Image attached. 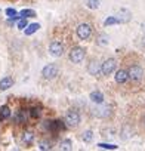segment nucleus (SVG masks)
Instances as JSON below:
<instances>
[{
	"label": "nucleus",
	"mask_w": 145,
	"mask_h": 151,
	"mask_svg": "<svg viewBox=\"0 0 145 151\" xmlns=\"http://www.w3.org/2000/svg\"><path fill=\"white\" fill-rule=\"evenodd\" d=\"M40 28V25L39 24H31V25H27L25 27V36H31V34H34L37 30Z\"/></svg>",
	"instance_id": "2eb2a0df"
},
{
	"label": "nucleus",
	"mask_w": 145,
	"mask_h": 151,
	"mask_svg": "<svg viewBox=\"0 0 145 151\" xmlns=\"http://www.w3.org/2000/svg\"><path fill=\"white\" fill-rule=\"evenodd\" d=\"M21 141H22L24 145L30 147V145L34 142V133H33L31 130H25V132L22 133V136H21Z\"/></svg>",
	"instance_id": "9d476101"
},
{
	"label": "nucleus",
	"mask_w": 145,
	"mask_h": 151,
	"mask_svg": "<svg viewBox=\"0 0 145 151\" xmlns=\"http://www.w3.org/2000/svg\"><path fill=\"white\" fill-rule=\"evenodd\" d=\"M108 36L107 34H104V33H101V34H98V37H96V43L99 45V46H107L108 45Z\"/></svg>",
	"instance_id": "4468645a"
},
{
	"label": "nucleus",
	"mask_w": 145,
	"mask_h": 151,
	"mask_svg": "<svg viewBox=\"0 0 145 151\" xmlns=\"http://www.w3.org/2000/svg\"><path fill=\"white\" fill-rule=\"evenodd\" d=\"M88 71H89V74L90 76H99V73H101V64L96 61V59H90V62L88 64Z\"/></svg>",
	"instance_id": "6e6552de"
},
{
	"label": "nucleus",
	"mask_w": 145,
	"mask_h": 151,
	"mask_svg": "<svg viewBox=\"0 0 145 151\" xmlns=\"http://www.w3.org/2000/svg\"><path fill=\"white\" fill-rule=\"evenodd\" d=\"M9 117H11V108L8 105H2V107H0V119L6 120Z\"/></svg>",
	"instance_id": "ddd939ff"
},
{
	"label": "nucleus",
	"mask_w": 145,
	"mask_h": 151,
	"mask_svg": "<svg viewBox=\"0 0 145 151\" xmlns=\"http://www.w3.org/2000/svg\"><path fill=\"white\" fill-rule=\"evenodd\" d=\"M85 56H86V50L83 47H80V46L72 47L70 50V53H68V58H70V61L72 64H80L85 59Z\"/></svg>",
	"instance_id": "7ed1b4c3"
},
{
	"label": "nucleus",
	"mask_w": 145,
	"mask_h": 151,
	"mask_svg": "<svg viewBox=\"0 0 145 151\" xmlns=\"http://www.w3.org/2000/svg\"><path fill=\"white\" fill-rule=\"evenodd\" d=\"M49 52H50L52 56L59 58V56L64 55V45H62L61 42H58V40H53V42L49 45Z\"/></svg>",
	"instance_id": "0eeeda50"
},
{
	"label": "nucleus",
	"mask_w": 145,
	"mask_h": 151,
	"mask_svg": "<svg viewBox=\"0 0 145 151\" xmlns=\"http://www.w3.org/2000/svg\"><path fill=\"white\" fill-rule=\"evenodd\" d=\"M116 82L118 83V85H123V83H126L129 79H127V71L126 70H123V68H120V70H117L116 71Z\"/></svg>",
	"instance_id": "1a4fd4ad"
},
{
	"label": "nucleus",
	"mask_w": 145,
	"mask_h": 151,
	"mask_svg": "<svg viewBox=\"0 0 145 151\" xmlns=\"http://www.w3.org/2000/svg\"><path fill=\"white\" fill-rule=\"evenodd\" d=\"M127 79L132 80L133 83H139L144 79V68L138 64H133L127 70Z\"/></svg>",
	"instance_id": "f03ea898"
},
{
	"label": "nucleus",
	"mask_w": 145,
	"mask_h": 151,
	"mask_svg": "<svg viewBox=\"0 0 145 151\" xmlns=\"http://www.w3.org/2000/svg\"><path fill=\"white\" fill-rule=\"evenodd\" d=\"M64 124L68 129H76L80 124V114L76 110H68L64 119Z\"/></svg>",
	"instance_id": "f257e3e1"
},
{
	"label": "nucleus",
	"mask_w": 145,
	"mask_h": 151,
	"mask_svg": "<svg viewBox=\"0 0 145 151\" xmlns=\"http://www.w3.org/2000/svg\"><path fill=\"white\" fill-rule=\"evenodd\" d=\"M27 25H28V24H27V18H21L19 22H18V28H19V30H24Z\"/></svg>",
	"instance_id": "393cba45"
},
{
	"label": "nucleus",
	"mask_w": 145,
	"mask_h": 151,
	"mask_svg": "<svg viewBox=\"0 0 145 151\" xmlns=\"http://www.w3.org/2000/svg\"><path fill=\"white\" fill-rule=\"evenodd\" d=\"M12 86H14V79L11 76H6V77H3L0 80V91H8Z\"/></svg>",
	"instance_id": "9b49d317"
},
{
	"label": "nucleus",
	"mask_w": 145,
	"mask_h": 151,
	"mask_svg": "<svg viewBox=\"0 0 145 151\" xmlns=\"http://www.w3.org/2000/svg\"><path fill=\"white\" fill-rule=\"evenodd\" d=\"M40 114H42L40 108H37V107L30 108V117H33V119H39V117H40Z\"/></svg>",
	"instance_id": "aec40b11"
},
{
	"label": "nucleus",
	"mask_w": 145,
	"mask_h": 151,
	"mask_svg": "<svg viewBox=\"0 0 145 151\" xmlns=\"http://www.w3.org/2000/svg\"><path fill=\"white\" fill-rule=\"evenodd\" d=\"M117 22H118V21H117V18H116V17H110V18H107V19H105V22H104V24H105V27H108V25H113V24H117Z\"/></svg>",
	"instance_id": "5701e85b"
},
{
	"label": "nucleus",
	"mask_w": 145,
	"mask_h": 151,
	"mask_svg": "<svg viewBox=\"0 0 145 151\" xmlns=\"http://www.w3.org/2000/svg\"><path fill=\"white\" fill-rule=\"evenodd\" d=\"M116 68H117V61L114 58H108L101 64V73L104 76H110L111 73L116 71Z\"/></svg>",
	"instance_id": "39448f33"
},
{
	"label": "nucleus",
	"mask_w": 145,
	"mask_h": 151,
	"mask_svg": "<svg viewBox=\"0 0 145 151\" xmlns=\"http://www.w3.org/2000/svg\"><path fill=\"white\" fill-rule=\"evenodd\" d=\"M82 139H83L85 142H92V141H93V132H92V130H86V132H83Z\"/></svg>",
	"instance_id": "a211bd4d"
},
{
	"label": "nucleus",
	"mask_w": 145,
	"mask_h": 151,
	"mask_svg": "<svg viewBox=\"0 0 145 151\" xmlns=\"http://www.w3.org/2000/svg\"><path fill=\"white\" fill-rule=\"evenodd\" d=\"M25 120H27V117H25V111H24V110L18 111V114H17V122H18V123H25Z\"/></svg>",
	"instance_id": "412c9836"
},
{
	"label": "nucleus",
	"mask_w": 145,
	"mask_h": 151,
	"mask_svg": "<svg viewBox=\"0 0 145 151\" xmlns=\"http://www.w3.org/2000/svg\"><path fill=\"white\" fill-rule=\"evenodd\" d=\"M144 126H145V117H144Z\"/></svg>",
	"instance_id": "bb28decb"
},
{
	"label": "nucleus",
	"mask_w": 145,
	"mask_h": 151,
	"mask_svg": "<svg viewBox=\"0 0 145 151\" xmlns=\"http://www.w3.org/2000/svg\"><path fill=\"white\" fill-rule=\"evenodd\" d=\"M71 147H72V142H71L70 139H64V141H61V144H59V148H61V150H71Z\"/></svg>",
	"instance_id": "6ab92c4d"
},
{
	"label": "nucleus",
	"mask_w": 145,
	"mask_h": 151,
	"mask_svg": "<svg viewBox=\"0 0 145 151\" xmlns=\"http://www.w3.org/2000/svg\"><path fill=\"white\" fill-rule=\"evenodd\" d=\"M76 33H77V37L80 39V40H88L90 36H92V25L90 24H80L79 27H77V30H76Z\"/></svg>",
	"instance_id": "423d86ee"
},
{
	"label": "nucleus",
	"mask_w": 145,
	"mask_h": 151,
	"mask_svg": "<svg viewBox=\"0 0 145 151\" xmlns=\"http://www.w3.org/2000/svg\"><path fill=\"white\" fill-rule=\"evenodd\" d=\"M19 17L21 18H33V17H36V12L31 9H24V11H21Z\"/></svg>",
	"instance_id": "f3484780"
},
{
	"label": "nucleus",
	"mask_w": 145,
	"mask_h": 151,
	"mask_svg": "<svg viewBox=\"0 0 145 151\" xmlns=\"http://www.w3.org/2000/svg\"><path fill=\"white\" fill-rule=\"evenodd\" d=\"M98 147L105 148V150H117V145H114V144H99Z\"/></svg>",
	"instance_id": "b1692460"
},
{
	"label": "nucleus",
	"mask_w": 145,
	"mask_h": 151,
	"mask_svg": "<svg viewBox=\"0 0 145 151\" xmlns=\"http://www.w3.org/2000/svg\"><path fill=\"white\" fill-rule=\"evenodd\" d=\"M98 6H99V0H88V8L96 9Z\"/></svg>",
	"instance_id": "4be33fe9"
},
{
	"label": "nucleus",
	"mask_w": 145,
	"mask_h": 151,
	"mask_svg": "<svg viewBox=\"0 0 145 151\" xmlns=\"http://www.w3.org/2000/svg\"><path fill=\"white\" fill-rule=\"evenodd\" d=\"M6 15L12 18V17H15V15H17V11H15V9H12V8H9V9H6Z\"/></svg>",
	"instance_id": "a878e982"
},
{
	"label": "nucleus",
	"mask_w": 145,
	"mask_h": 151,
	"mask_svg": "<svg viewBox=\"0 0 145 151\" xmlns=\"http://www.w3.org/2000/svg\"><path fill=\"white\" fill-rule=\"evenodd\" d=\"M39 148H40V150H43V151L52 150V142H50V141H47V139H43V141H40Z\"/></svg>",
	"instance_id": "dca6fc26"
},
{
	"label": "nucleus",
	"mask_w": 145,
	"mask_h": 151,
	"mask_svg": "<svg viewBox=\"0 0 145 151\" xmlns=\"http://www.w3.org/2000/svg\"><path fill=\"white\" fill-rule=\"evenodd\" d=\"M58 74H59V67L56 64H47L42 70V76H43V79H46V80H53Z\"/></svg>",
	"instance_id": "20e7f679"
},
{
	"label": "nucleus",
	"mask_w": 145,
	"mask_h": 151,
	"mask_svg": "<svg viewBox=\"0 0 145 151\" xmlns=\"http://www.w3.org/2000/svg\"><path fill=\"white\" fill-rule=\"evenodd\" d=\"M90 99H92V102H95V104H102V102H104V95H102L99 91H95V92L90 93Z\"/></svg>",
	"instance_id": "f8f14e48"
}]
</instances>
